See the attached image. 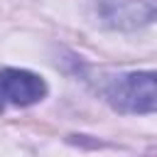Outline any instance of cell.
Returning a JSON list of instances; mask_svg holds the SVG:
<instances>
[{"label": "cell", "mask_w": 157, "mask_h": 157, "mask_svg": "<svg viewBox=\"0 0 157 157\" xmlns=\"http://www.w3.org/2000/svg\"><path fill=\"white\" fill-rule=\"evenodd\" d=\"M103 96L108 105L125 115L157 113V71H128L113 76Z\"/></svg>", "instance_id": "1"}, {"label": "cell", "mask_w": 157, "mask_h": 157, "mask_svg": "<svg viewBox=\"0 0 157 157\" xmlns=\"http://www.w3.org/2000/svg\"><path fill=\"white\" fill-rule=\"evenodd\" d=\"M0 93L5 103L12 105H34L47 96V81L27 69H2L0 71Z\"/></svg>", "instance_id": "2"}, {"label": "cell", "mask_w": 157, "mask_h": 157, "mask_svg": "<svg viewBox=\"0 0 157 157\" xmlns=\"http://www.w3.org/2000/svg\"><path fill=\"white\" fill-rule=\"evenodd\" d=\"M101 17L113 27H137L157 15L152 0H96Z\"/></svg>", "instance_id": "3"}, {"label": "cell", "mask_w": 157, "mask_h": 157, "mask_svg": "<svg viewBox=\"0 0 157 157\" xmlns=\"http://www.w3.org/2000/svg\"><path fill=\"white\" fill-rule=\"evenodd\" d=\"M2 105H5V98H2V93H0V110H2Z\"/></svg>", "instance_id": "4"}]
</instances>
